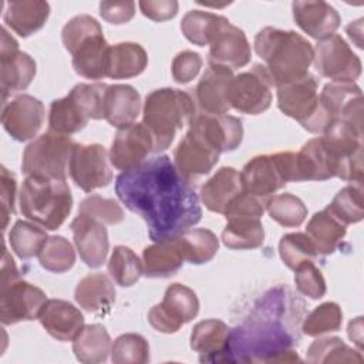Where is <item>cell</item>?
<instances>
[{"label":"cell","instance_id":"obj_1","mask_svg":"<svg viewBox=\"0 0 364 364\" xmlns=\"http://www.w3.org/2000/svg\"><path fill=\"white\" fill-rule=\"evenodd\" d=\"M118 199L148 226L152 242L173 237L202 219L199 196L168 155L146 159L115 179Z\"/></svg>","mask_w":364,"mask_h":364},{"label":"cell","instance_id":"obj_2","mask_svg":"<svg viewBox=\"0 0 364 364\" xmlns=\"http://www.w3.org/2000/svg\"><path fill=\"white\" fill-rule=\"evenodd\" d=\"M304 303L283 287L270 289L249 317L230 328L225 363L300 361L294 346Z\"/></svg>","mask_w":364,"mask_h":364},{"label":"cell","instance_id":"obj_3","mask_svg":"<svg viewBox=\"0 0 364 364\" xmlns=\"http://www.w3.org/2000/svg\"><path fill=\"white\" fill-rule=\"evenodd\" d=\"M255 51L264 61L274 87L309 74L314 54L311 44L303 36L276 27H264L256 34Z\"/></svg>","mask_w":364,"mask_h":364},{"label":"cell","instance_id":"obj_4","mask_svg":"<svg viewBox=\"0 0 364 364\" xmlns=\"http://www.w3.org/2000/svg\"><path fill=\"white\" fill-rule=\"evenodd\" d=\"M195 114V101L186 91L161 88L149 92L144 102L142 124L154 138V152L165 151L176 132L191 124Z\"/></svg>","mask_w":364,"mask_h":364},{"label":"cell","instance_id":"obj_5","mask_svg":"<svg viewBox=\"0 0 364 364\" xmlns=\"http://www.w3.org/2000/svg\"><path fill=\"white\" fill-rule=\"evenodd\" d=\"M23 216L47 230L58 229L73 208V196L65 181L27 176L18 193Z\"/></svg>","mask_w":364,"mask_h":364},{"label":"cell","instance_id":"obj_6","mask_svg":"<svg viewBox=\"0 0 364 364\" xmlns=\"http://www.w3.org/2000/svg\"><path fill=\"white\" fill-rule=\"evenodd\" d=\"M266 200L242 192L235 198L223 213L226 226L222 232V242L226 247L235 250L256 249L264 240L262 216Z\"/></svg>","mask_w":364,"mask_h":364},{"label":"cell","instance_id":"obj_7","mask_svg":"<svg viewBox=\"0 0 364 364\" xmlns=\"http://www.w3.org/2000/svg\"><path fill=\"white\" fill-rule=\"evenodd\" d=\"M74 146L75 142L68 135L51 129L44 132L26 146L21 161L23 173L65 181Z\"/></svg>","mask_w":364,"mask_h":364},{"label":"cell","instance_id":"obj_8","mask_svg":"<svg viewBox=\"0 0 364 364\" xmlns=\"http://www.w3.org/2000/svg\"><path fill=\"white\" fill-rule=\"evenodd\" d=\"M240 178L245 192L266 200L287 182H297L296 152L255 156L245 165Z\"/></svg>","mask_w":364,"mask_h":364},{"label":"cell","instance_id":"obj_9","mask_svg":"<svg viewBox=\"0 0 364 364\" xmlns=\"http://www.w3.org/2000/svg\"><path fill=\"white\" fill-rule=\"evenodd\" d=\"M313 53L314 68L324 78L336 82H354L361 75L360 58L338 34L318 40Z\"/></svg>","mask_w":364,"mask_h":364},{"label":"cell","instance_id":"obj_10","mask_svg":"<svg viewBox=\"0 0 364 364\" xmlns=\"http://www.w3.org/2000/svg\"><path fill=\"white\" fill-rule=\"evenodd\" d=\"M198 311L199 300L195 291L185 284L173 283L165 290L162 301L149 310L148 321L156 331L171 334L192 321Z\"/></svg>","mask_w":364,"mask_h":364},{"label":"cell","instance_id":"obj_11","mask_svg":"<svg viewBox=\"0 0 364 364\" xmlns=\"http://www.w3.org/2000/svg\"><path fill=\"white\" fill-rule=\"evenodd\" d=\"M273 81L263 64H255L249 71L233 77L229 85L230 108L249 115L266 111L272 104Z\"/></svg>","mask_w":364,"mask_h":364},{"label":"cell","instance_id":"obj_12","mask_svg":"<svg viewBox=\"0 0 364 364\" xmlns=\"http://www.w3.org/2000/svg\"><path fill=\"white\" fill-rule=\"evenodd\" d=\"M109 155L100 144H75L70 159V175L75 185L84 192H91L109 185L112 171L109 168Z\"/></svg>","mask_w":364,"mask_h":364},{"label":"cell","instance_id":"obj_13","mask_svg":"<svg viewBox=\"0 0 364 364\" xmlns=\"http://www.w3.org/2000/svg\"><path fill=\"white\" fill-rule=\"evenodd\" d=\"M46 293L37 286L16 280L0 286V318L4 326L38 318L46 304Z\"/></svg>","mask_w":364,"mask_h":364},{"label":"cell","instance_id":"obj_14","mask_svg":"<svg viewBox=\"0 0 364 364\" xmlns=\"http://www.w3.org/2000/svg\"><path fill=\"white\" fill-rule=\"evenodd\" d=\"M0 71L3 101L10 94L26 90L36 75V61L27 53L18 50V43L4 27L1 28Z\"/></svg>","mask_w":364,"mask_h":364},{"label":"cell","instance_id":"obj_15","mask_svg":"<svg viewBox=\"0 0 364 364\" xmlns=\"http://www.w3.org/2000/svg\"><path fill=\"white\" fill-rule=\"evenodd\" d=\"M318 82L310 73L277 88L279 109L306 129L318 109Z\"/></svg>","mask_w":364,"mask_h":364},{"label":"cell","instance_id":"obj_16","mask_svg":"<svg viewBox=\"0 0 364 364\" xmlns=\"http://www.w3.org/2000/svg\"><path fill=\"white\" fill-rule=\"evenodd\" d=\"M318 102L330 125L340 119L363 128V92L355 82L326 84Z\"/></svg>","mask_w":364,"mask_h":364},{"label":"cell","instance_id":"obj_17","mask_svg":"<svg viewBox=\"0 0 364 364\" xmlns=\"http://www.w3.org/2000/svg\"><path fill=\"white\" fill-rule=\"evenodd\" d=\"M154 138L144 124H131L119 128L109 149V162L125 172L136 168L154 152Z\"/></svg>","mask_w":364,"mask_h":364},{"label":"cell","instance_id":"obj_18","mask_svg":"<svg viewBox=\"0 0 364 364\" xmlns=\"http://www.w3.org/2000/svg\"><path fill=\"white\" fill-rule=\"evenodd\" d=\"M220 152L216 151L202 135L192 128L188 129L183 139L173 152V165L176 171L188 181L206 175L218 164Z\"/></svg>","mask_w":364,"mask_h":364},{"label":"cell","instance_id":"obj_19","mask_svg":"<svg viewBox=\"0 0 364 364\" xmlns=\"http://www.w3.org/2000/svg\"><path fill=\"white\" fill-rule=\"evenodd\" d=\"M44 105L28 94H21L7 102L3 108L1 124L16 141L33 139L44 122Z\"/></svg>","mask_w":364,"mask_h":364},{"label":"cell","instance_id":"obj_20","mask_svg":"<svg viewBox=\"0 0 364 364\" xmlns=\"http://www.w3.org/2000/svg\"><path fill=\"white\" fill-rule=\"evenodd\" d=\"M250 57L252 50L246 34L225 18L209 44V64L235 70L249 64Z\"/></svg>","mask_w":364,"mask_h":364},{"label":"cell","instance_id":"obj_21","mask_svg":"<svg viewBox=\"0 0 364 364\" xmlns=\"http://www.w3.org/2000/svg\"><path fill=\"white\" fill-rule=\"evenodd\" d=\"M189 128L202 135L216 151H235L243 139V125L236 117L228 114L199 112L192 118Z\"/></svg>","mask_w":364,"mask_h":364},{"label":"cell","instance_id":"obj_22","mask_svg":"<svg viewBox=\"0 0 364 364\" xmlns=\"http://www.w3.org/2000/svg\"><path fill=\"white\" fill-rule=\"evenodd\" d=\"M70 228L81 260L91 269L102 266L109 249L108 232L104 223L78 215Z\"/></svg>","mask_w":364,"mask_h":364},{"label":"cell","instance_id":"obj_23","mask_svg":"<svg viewBox=\"0 0 364 364\" xmlns=\"http://www.w3.org/2000/svg\"><path fill=\"white\" fill-rule=\"evenodd\" d=\"M233 77V70L209 64L195 90L196 102L202 112L228 114L230 109L229 85Z\"/></svg>","mask_w":364,"mask_h":364},{"label":"cell","instance_id":"obj_24","mask_svg":"<svg viewBox=\"0 0 364 364\" xmlns=\"http://www.w3.org/2000/svg\"><path fill=\"white\" fill-rule=\"evenodd\" d=\"M291 10L296 24L317 41L333 36L341 23L338 11L321 0H296L291 4Z\"/></svg>","mask_w":364,"mask_h":364},{"label":"cell","instance_id":"obj_25","mask_svg":"<svg viewBox=\"0 0 364 364\" xmlns=\"http://www.w3.org/2000/svg\"><path fill=\"white\" fill-rule=\"evenodd\" d=\"M338 161L321 136L307 141L296 154L297 182L326 181L337 176Z\"/></svg>","mask_w":364,"mask_h":364},{"label":"cell","instance_id":"obj_26","mask_svg":"<svg viewBox=\"0 0 364 364\" xmlns=\"http://www.w3.org/2000/svg\"><path fill=\"white\" fill-rule=\"evenodd\" d=\"M38 320L46 331L60 341H73L84 327L81 311L60 299L47 300L38 314Z\"/></svg>","mask_w":364,"mask_h":364},{"label":"cell","instance_id":"obj_27","mask_svg":"<svg viewBox=\"0 0 364 364\" xmlns=\"http://www.w3.org/2000/svg\"><path fill=\"white\" fill-rule=\"evenodd\" d=\"M230 328L222 320L199 321L191 334V348L199 353L200 363H225Z\"/></svg>","mask_w":364,"mask_h":364},{"label":"cell","instance_id":"obj_28","mask_svg":"<svg viewBox=\"0 0 364 364\" xmlns=\"http://www.w3.org/2000/svg\"><path fill=\"white\" fill-rule=\"evenodd\" d=\"M240 172L223 166L200 188V200L205 208L215 213H225L230 202L243 192Z\"/></svg>","mask_w":364,"mask_h":364},{"label":"cell","instance_id":"obj_29","mask_svg":"<svg viewBox=\"0 0 364 364\" xmlns=\"http://www.w3.org/2000/svg\"><path fill=\"white\" fill-rule=\"evenodd\" d=\"M141 109L139 92L128 84L108 85L104 100V119L112 127L125 128L135 122Z\"/></svg>","mask_w":364,"mask_h":364},{"label":"cell","instance_id":"obj_30","mask_svg":"<svg viewBox=\"0 0 364 364\" xmlns=\"http://www.w3.org/2000/svg\"><path fill=\"white\" fill-rule=\"evenodd\" d=\"M74 297L85 311L105 316L115 303V289L107 274L90 273L78 282Z\"/></svg>","mask_w":364,"mask_h":364},{"label":"cell","instance_id":"obj_31","mask_svg":"<svg viewBox=\"0 0 364 364\" xmlns=\"http://www.w3.org/2000/svg\"><path fill=\"white\" fill-rule=\"evenodd\" d=\"M144 274L151 279L173 276L185 263L176 236L155 242L142 252Z\"/></svg>","mask_w":364,"mask_h":364},{"label":"cell","instance_id":"obj_32","mask_svg":"<svg viewBox=\"0 0 364 364\" xmlns=\"http://www.w3.org/2000/svg\"><path fill=\"white\" fill-rule=\"evenodd\" d=\"M50 16V4L40 0H18L6 4L3 20L18 36L28 37L43 28Z\"/></svg>","mask_w":364,"mask_h":364},{"label":"cell","instance_id":"obj_33","mask_svg":"<svg viewBox=\"0 0 364 364\" xmlns=\"http://www.w3.org/2000/svg\"><path fill=\"white\" fill-rule=\"evenodd\" d=\"M347 232L338 218H336L327 208L316 212L306 226V235L313 242L318 255H331L337 250Z\"/></svg>","mask_w":364,"mask_h":364},{"label":"cell","instance_id":"obj_34","mask_svg":"<svg viewBox=\"0 0 364 364\" xmlns=\"http://www.w3.org/2000/svg\"><path fill=\"white\" fill-rule=\"evenodd\" d=\"M109 44L104 34L88 38L73 54L74 71L88 80H102L108 70Z\"/></svg>","mask_w":364,"mask_h":364},{"label":"cell","instance_id":"obj_35","mask_svg":"<svg viewBox=\"0 0 364 364\" xmlns=\"http://www.w3.org/2000/svg\"><path fill=\"white\" fill-rule=\"evenodd\" d=\"M148 64V55L142 46L136 43H118L109 46L107 77L122 80L139 75Z\"/></svg>","mask_w":364,"mask_h":364},{"label":"cell","instance_id":"obj_36","mask_svg":"<svg viewBox=\"0 0 364 364\" xmlns=\"http://www.w3.org/2000/svg\"><path fill=\"white\" fill-rule=\"evenodd\" d=\"M73 351L75 358L84 364L104 363L111 353V337L101 324L84 326L73 340Z\"/></svg>","mask_w":364,"mask_h":364},{"label":"cell","instance_id":"obj_37","mask_svg":"<svg viewBox=\"0 0 364 364\" xmlns=\"http://www.w3.org/2000/svg\"><path fill=\"white\" fill-rule=\"evenodd\" d=\"M176 239L182 249L185 262L192 264L210 262L219 249V240L209 229H186L176 235Z\"/></svg>","mask_w":364,"mask_h":364},{"label":"cell","instance_id":"obj_38","mask_svg":"<svg viewBox=\"0 0 364 364\" xmlns=\"http://www.w3.org/2000/svg\"><path fill=\"white\" fill-rule=\"evenodd\" d=\"M88 119V115L71 95L54 100L50 105L48 124L54 132L63 135L75 134L87 125Z\"/></svg>","mask_w":364,"mask_h":364},{"label":"cell","instance_id":"obj_39","mask_svg":"<svg viewBox=\"0 0 364 364\" xmlns=\"http://www.w3.org/2000/svg\"><path fill=\"white\" fill-rule=\"evenodd\" d=\"M225 18L226 17L215 13L191 10L183 16L181 21V30L188 41L195 46L205 47L210 44Z\"/></svg>","mask_w":364,"mask_h":364},{"label":"cell","instance_id":"obj_40","mask_svg":"<svg viewBox=\"0 0 364 364\" xmlns=\"http://www.w3.org/2000/svg\"><path fill=\"white\" fill-rule=\"evenodd\" d=\"M47 239L44 229L26 220H17L9 233L11 250L23 260L38 256Z\"/></svg>","mask_w":364,"mask_h":364},{"label":"cell","instance_id":"obj_41","mask_svg":"<svg viewBox=\"0 0 364 364\" xmlns=\"http://www.w3.org/2000/svg\"><path fill=\"white\" fill-rule=\"evenodd\" d=\"M307 363H363V355L338 337H323L307 350Z\"/></svg>","mask_w":364,"mask_h":364},{"label":"cell","instance_id":"obj_42","mask_svg":"<svg viewBox=\"0 0 364 364\" xmlns=\"http://www.w3.org/2000/svg\"><path fill=\"white\" fill-rule=\"evenodd\" d=\"M108 273L114 282L122 287L135 284L144 273V264L132 249L115 246L108 260Z\"/></svg>","mask_w":364,"mask_h":364},{"label":"cell","instance_id":"obj_43","mask_svg":"<svg viewBox=\"0 0 364 364\" xmlns=\"http://www.w3.org/2000/svg\"><path fill=\"white\" fill-rule=\"evenodd\" d=\"M344 225L358 223L364 218L363 183H351L343 188L326 206Z\"/></svg>","mask_w":364,"mask_h":364},{"label":"cell","instance_id":"obj_44","mask_svg":"<svg viewBox=\"0 0 364 364\" xmlns=\"http://www.w3.org/2000/svg\"><path fill=\"white\" fill-rule=\"evenodd\" d=\"M266 209L270 218L284 228H297L307 216V208L303 200L291 193L272 196L266 200Z\"/></svg>","mask_w":364,"mask_h":364},{"label":"cell","instance_id":"obj_45","mask_svg":"<svg viewBox=\"0 0 364 364\" xmlns=\"http://www.w3.org/2000/svg\"><path fill=\"white\" fill-rule=\"evenodd\" d=\"M41 267L53 273H64L75 263L73 245L63 236H50L38 253Z\"/></svg>","mask_w":364,"mask_h":364},{"label":"cell","instance_id":"obj_46","mask_svg":"<svg viewBox=\"0 0 364 364\" xmlns=\"http://www.w3.org/2000/svg\"><path fill=\"white\" fill-rule=\"evenodd\" d=\"M343 323V313L337 303L326 301L310 311L301 324V330L306 336L317 337L326 333L338 331Z\"/></svg>","mask_w":364,"mask_h":364},{"label":"cell","instance_id":"obj_47","mask_svg":"<svg viewBox=\"0 0 364 364\" xmlns=\"http://www.w3.org/2000/svg\"><path fill=\"white\" fill-rule=\"evenodd\" d=\"M279 255L283 263L291 270L304 262H313L318 256L310 237L300 232L287 233L280 239Z\"/></svg>","mask_w":364,"mask_h":364},{"label":"cell","instance_id":"obj_48","mask_svg":"<svg viewBox=\"0 0 364 364\" xmlns=\"http://www.w3.org/2000/svg\"><path fill=\"white\" fill-rule=\"evenodd\" d=\"M111 360L115 364H144L149 361L148 341L136 333L119 336L111 347Z\"/></svg>","mask_w":364,"mask_h":364},{"label":"cell","instance_id":"obj_49","mask_svg":"<svg viewBox=\"0 0 364 364\" xmlns=\"http://www.w3.org/2000/svg\"><path fill=\"white\" fill-rule=\"evenodd\" d=\"M102 34L100 23L88 14H80L73 17L61 31V38L65 50L73 55L77 48L88 38Z\"/></svg>","mask_w":364,"mask_h":364},{"label":"cell","instance_id":"obj_50","mask_svg":"<svg viewBox=\"0 0 364 364\" xmlns=\"http://www.w3.org/2000/svg\"><path fill=\"white\" fill-rule=\"evenodd\" d=\"M78 215L91 218L104 225H117L124 220V210L114 199H107L100 195L85 198L78 208Z\"/></svg>","mask_w":364,"mask_h":364},{"label":"cell","instance_id":"obj_51","mask_svg":"<svg viewBox=\"0 0 364 364\" xmlns=\"http://www.w3.org/2000/svg\"><path fill=\"white\" fill-rule=\"evenodd\" d=\"M108 84L94 82V84H77L68 95H71L84 112L91 119L104 118V100Z\"/></svg>","mask_w":364,"mask_h":364},{"label":"cell","instance_id":"obj_52","mask_svg":"<svg viewBox=\"0 0 364 364\" xmlns=\"http://www.w3.org/2000/svg\"><path fill=\"white\" fill-rule=\"evenodd\" d=\"M294 283L301 294L313 300L321 299L327 290L326 280L320 269L316 267L311 260L304 262L294 269Z\"/></svg>","mask_w":364,"mask_h":364},{"label":"cell","instance_id":"obj_53","mask_svg":"<svg viewBox=\"0 0 364 364\" xmlns=\"http://www.w3.org/2000/svg\"><path fill=\"white\" fill-rule=\"evenodd\" d=\"M202 58L195 51H182L176 54L172 61V77L179 84H186L192 81L200 71Z\"/></svg>","mask_w":364,"mask_h":364},{"label":"cell","instance_id":"obj_54","mask_svg":"<svg viewBox=\"0 0 364 364\" xmlns=\"http://www.w3.org/2000/svg\"><path fill=\"white\" fill-rule=\"evenodd\" d=\"M16 176L6 168L1 166V185H0V199H1V216H3V230H6L9 219L11 213L16 212L14 209V199H16Z\"/></svg>","mask_w":364,"mask_h":364},{"label":"cell","instance_id":"obj_55","mask_svg":"<svg viewBox=\"0 0 364 364\" xmlns=\"http://www.w3.org/2000/svg\"><path fill=\"white\" fill-rule=\"evenodd\" d=\"M101 17L111 24H125L135 14L134 1H101L100 3Z\"/></svg>","mask_w":364,"mask_h":364},{"label":"cell","instance_id":"obj_56","mask_svg":"<svg viewBox=\"0 0 364 364\" xmlns=\"http://www.w3.org/2000/svg\"><path fill=\"white\" fill-rule=\"evenodd\" d=\"M142 14L154 21H166L176 16L178 1L175 0H159V1H139L138 3Z\"/></svg>","mask_w":364,"mask_h":364},{"label":"cell","instance_id":"obj_57","mask_svg":"<svg viewBox=\"0 0 364 364\" xmlns=\"http://www.w3.org/2000/svg\"><path fill=\"white\" fill-rule=\"evenodd\" d=\"M20 279V273L18 269L13 260V257L10 256V253L7 252V249L4 247L3 252V259H1V286H6L11 282H16Z\"/></svg>","mask_w":364,"mask_h":364},{"label":"cell","instance_id":"obj_58","mask_svg":"<svg viewBox=\"0 0 364 364\" xmlns=\"http://www.w3.org/2000/svg\"><path fill=\"white\" fill-rule=\"evenodd\" d=\"M348 337L361 348L363 346V317H357L348 324Z\"/></svg>","mask_w":364,"mask_h":364}]
</instances>
